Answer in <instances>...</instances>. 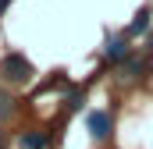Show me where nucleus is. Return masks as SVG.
<instances>
[{
	"instance_id": "nucleus-1",
	"label": "nucleus",
	"mask_w": 153,
	"mask_h": 149,
	"mask_svg": "<svg viewBox=\"0 0 153 149\" xmlns=\"http://www.w3.org/2000/svg\"><path fill=\"white\" fill-rule=\"evenodd\" d=\"M0 74H4L7 82H14V85H25V82L32 78V64H29L22 53H7V57L0 60Z\"/></svg>"
},
{
	"instance_id": "nucleus-2",
	"label": "nucleus",
	"mask_w": 153,
	"mask_h": 149,
	"mask_svg": "<svg viewBox=\"0 0 153 149\" xmlns=\"http://www.w3.org/2000/svg\"><path fill=\"white\" fill-rule=\"evenodd\" d=\"M85 124H89V135H93L96 142H103V139L111 135V114L107 110H89L85 114Z\"/></svg>"
},
{
	"instance_id": "nucleus-3",
	"label": "nucleus",
	"mask_w": 153,
	"mask_h": 149,
	"mask_svg": "<svg viewBox=\"0 0 153 149\" xmlns=\"http://www.w3.org/2000/svg\"><path fill=\"white\" fill-rule=\"evenodd\" d=\"M128 53H132L128 50V36H114V39H107V46H103V57L114 60V64H121Z\"/></svg>"
},
{
	"instance_id": "nucleus-4",
	"label": "nucleus",
	"mask_w": 153,
	"mask_h": 149,
	"mask_svg": "<svg viewBox=\"0 0 153 149\" xmlns=\"http://www.w3.org/2000/svg\"><path fill=\"white\" fill-rule=\"evenodd\" d=\"M117 71H121V74H117L121 82H132V78H139V71H143V60H139L135 53H128V57L117 64Z\"/></svg>"
},
{
	"instance_id": "nucleus-5",
	"label": "nucleus",
	"mask_w": 153,
	"mask_h": 149,
	"mask_svg": "<svg viewBox=\"0 0 153 149\" xmlns=\"http://www.w3.org/2000/svg\"><path fill=\"white\" fill-rule=\"evenodd\" d=\"M146 32H150V7H143V11L135 14V21L128 25V32H125V36L135 39V36H146Z\"/></svg>"
},
{
	"instance_id": "nucleus-6",
	"label": "nucleus",
	"mask_w": 153,
	"mask_h": 149,
	"mask_svg": "<svg viewBox=\"0 0 153 149\" xmlns=\"http://www.w3.org/2000/svg\"><path fill=\"white\" fill-rule=\"evenodd\" d=\"M22 149H46V135L43 131H25L22 135Z\"/></svg>"
},
{
	"instance_id": "nucleus-7",
	"label": "nucleus",
	"mask_w": 153,
	"mask_h": 149,
	"mask_svg": "<svg viewBox=\"0 0 153 149\" xmlns=\"http://www.w3.org/2000/svg\"><path fill=\"white\" fill-rule=\"evenodd\" d=\"M7 114H11V96H7V92L0 89V121H4Z\"/></svg>"
},
{
	"instance_id": "nucleus-8",
	"label": "nucleus",
	"mask_w": 153,
	"mask_h": 149,
	"mask_svg": "<svg viewBox=\"0 0 153 149\" xmlns=\"http://www.w3.org/2000/svg\"><path fill=\"white\" fill-rule=\"evenodd\" d=\"M78 107H82V92H71V96H68V110H78Z\"/></svg>"
},
{
	"instance_id": "nucleus-9",
	"label": "nucleus",
	"mask_w": 153,
	"mask_h": 149,
	"mask_svg": "<svg viewBox=\"0 0 153 149\" xmlns=\"http://www.w3.org/2000/svg\"><path fill=\"white\" fill-rule=\"evenodd\" d=\"M7 4H11V0H0V11H4V7H7Z\"/></svg>"
},
{
	"instance_id": "nucleus-10",
	"label": "nucleus",
	"mask_w": 153,
	"mask_h": 149,
	"mask_svg": "<svg viewBox=\"0 0 153 149\" xmlns=\"http://www.w3.org/2000/svg\"><path fill=\"white\" fill-rule=\"evenodd\" d=\"M150 50H153V36H150Z\"/></svg>"
}]
</instances>
